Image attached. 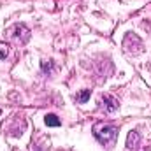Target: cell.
<instances>
[{"instance_id": "6da1fadb", "label": "cell", "mask_w": 151, "mask_h": 151, "mask_svg": "<svg viewBox=\"0 0 151 151\" xmlns=\"http://www.w3.org/2000/svg\"><path fill=\"white\" fill-rule=\"evenodd\" d=\"M93 135H95V139H97L100 144H104V146L114 144V141H116V137H118V128L113 127V125H95V127H93Z\"/></svg>"}, {"instance_id": "7a4b0ae2", "label": "cell", "mask_w": 151, "mask_h": 151, "mask_svg": "<svg viewBox=\"0 0 151 151\" xmlns=\"http://www.w3.org/2000/svg\"><path fill=\"white\" fill-rule=\"evenodd\" d=\"M99 104H100V107L104 109V113H114V111H118V107H119V102L114 99L113 95H102L100 100H99Z\"/></svg>"}, {"instance_id": "3957f363", "label": "cell", "mask_w": 151, "mask_h": 151, "mask_svg": "<svg viewBox=\"0 0 151 151\" xmlns=\"http://www.w3.org/2000/svg\"><path fill=\"white\" fill-rule=\"evenodd\" d=\"M12 37L16 39V40H19L21 44L28 42V39H30V30H28V27H25L23 23H21V25H16L14 30H12Z\"/></svg>"}, {"instance_id": "277c9868", "label": "cell", "mask_w": 151, "mask_h": 151, "mask_svg": "<svg viewBox=\"0 0 151 151\" xmlns=\"http://www.w3.org/2000/svg\"><path fill=\"white\" fill-rule=\"evenodd\" d=\"M139 141H141V135H139V132H130L128 134V137H127V148L128 150H135L137 146H139Z\"/></svg>"}, {"instance_id": "5b68a950", "label": "cell", "mask_w": 151, "mask_h": 151, "mask_svg": "<svg viewBox=\"0 0 151 151\" xmlns=\"http://www.w3.org/2000/svg\"><path fill=\"white\" fill-rule=\"evenodd\" d=\"M44 121H46V125H47V127H60V125H62V121L58 119V116H56V114H46Z\"/></svg>"}, {"instance_id": "8992f818", "label": "cell", "mask_w": 151, "mask_h": 151, "mask_svg": "<svg viewBox=\"0 0 151 151\" xmlns=\"http://www.w3.org/2000/svg\"><path fill=\"white\" fill-rule=\"evenodd\" d=\"M90 95H91V90H83V91L76 97V100H77V102H81V104H84V102L90 99Z\"/></svg>"}, {"instance_id": "52a82bcc", "label": "cell", "mask_w": 151, "mask_h": 151, "mask_svg": "<svg viewBox=\"0 0 151 151\" xmlns=\"http://www.w3.org/2000/svg\"><path fill=\"white\" fill-rule=\"evenodd\" d=\"M40 69H42V72L44 74H51L53 72V69H55V65H53V62L49 60V62H42L40 63Z\"/></svg>"}, {"instance_id": "ba28073f", "label": "cell", "mask_w": 151, "mask_h": 151, "mask_svg": "<svg viewBox=\"0 0 151 151\" xmlns=\"http://www.w3.org/2000/svg\"><path fill=\"white\" fill-rule=\"evenodd\" d=\"M9 55V44L7 42H0V60H5Z\"/></svg>"}, {"instance_id": "9c48e42d", "label": "cell", "mask_w": 151, "mask_h": 151, "mask_svg": "<svg viewBox=\"0 0 151 151\" xmlns=\"http://www.w3.org/2000/svg\"><path fill=\"white\" fill-rule=\"evenodd\" d=\"M0 113H2V111H0Z\"/></svg>"}]
</instances>
